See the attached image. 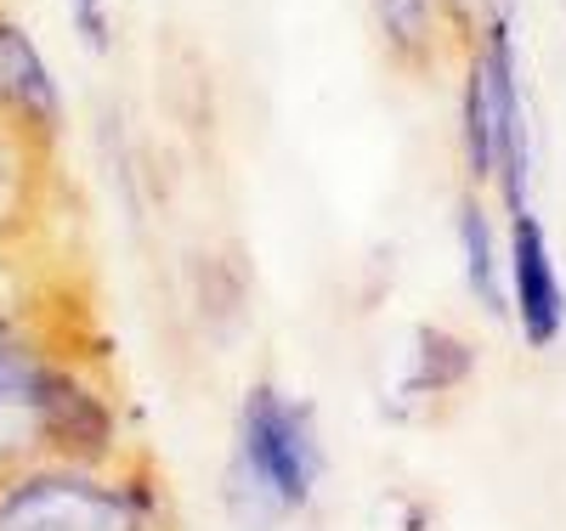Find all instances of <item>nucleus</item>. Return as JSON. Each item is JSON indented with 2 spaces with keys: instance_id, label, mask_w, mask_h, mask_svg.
Wrapping results in <instances>:
<instances>
[{
  "instance_id": "f257e3e1",
  "label": "nucleus",
  "mask_w": 566,
  "mask_h": 531,
  "mask_svg": "<svg viewBox=\"0 0 566 531\" xmlns=\"http://www.w3.org/2000/svg\"><path fill=\"white\" fill-rule=\"evenodd\" d=\"M317 480H323V442L312 407L272 391V384L244 391L239 447L227 464V509L239 531H272L277 520H290L295 509L312 503Z\"/></svg>"
},
{
  "instance_id": "f03ea898",
  "label": "nucleus",
  "mask_w": 566,
  "mask_h": 531,
  "mask_svg": "<svg viewBox=\"0 0 566 531\" xmlns=\"http://www.w3.org/2000/svg\"><path fill=\"white\" fill-rule=\"evenodd\" d=\"M0 531H154V509L125 480L40 458L0 475Z\"/></svg>"
},
{
  "instance_id": "7ed1b4c3",
  "label": "nucleus",
  "mask_w": 566,
  "mask_h": 531,
  "mask_svg": "<svg viewBox=\"0 0 566 531\" xmlns=\"http://www.w3.org/2000/svg\"><path fill=\"white\" fill-rule=\"evenodd\" d=\"M108 453H114V407L103 402V391H91L69 362L45 357V373H40V458L97 469Z\"/></svg>"
},
{
  "instance_id": "20e7f679",
  "label": "nucleus",
  "mask_w": 566,
  "mask_h": 531,
  "mask_svg": "<svg viewBox=\"0 0 566 531\" xmlns=\"http://www.w3.org/2000/svg\"><path fill=\"white\" fill-rule=\"evenodd\" d=\"M504 295L522 322V340L533 351H549L566 333V283L555 272L549 232L533 210L510 215V261H504Z\"/></svg>"
},
{
  "instance_id": "39448f33",
  "label": "nucleus",
  "mask_w": 566,
  "mask_h": 531,
  "mask_svg": "<svg viewBox=\"0 0 566 531\" xmlns=\"http://www.w3.org/2000/svg\"><path fill=\"white\" fill-rule=\"evenodd\" d=\"M0 125L29 136L34 148H52L63 130V91L29 29L7 12H0Z\"/></svg>"
},
{
  "instance_id": "423d86ee",
  "label": "nucleus",
  "mask_w": 566,
  "mask_h": 531,
  "mask_svg": "<svg viewBox=\"0 0 566 531\" xmlns=\"http://www.w3.org/2000/svg\"><path fill=\"white\" fill-rule=\"evenodd\" d=\"M40 373L45 357L0 317V475L40 464Z\"/></svg>"
},
{
  "instance_id": "0eeeda50",
  "label": "nucleus",
  "mask_w": 566,
  "mask_h": 531,
  "mask_svg": "<svg viewBox=\"0 0 566 531\" xmlns=\"http://www.w3.org/2000/svg\"><path fill=\"white\" fill-rule=\"evenodd\" d=\"M459 249H464V283L476 306L488 317H504L510 311V295H504V261H499V244H493V221L476 199L459 204Z\"/></svg>"
},
{
  "instance_id": "6e6552de",
  "label": "nucleus",
  "mask_w": 566,
  "mask_h": 531,
  "mask_svg": "<svg viewBox=\"0 0 566 531\" xmlns=\"http://www.w3.org/2000/svg\"><path fill=\"white\" fill-rule=\"evenodd\" d=\"M437 18H442V0H374L380 40L391 45V57L408 63V68H431L437 63Z\"/></svg>"
},
{
  "instance_id": "1a4fd4ad",
  "label": "nucleus",
  "mask_w": 566,
  "mask_h": 531,
  "mask_svg": "<svg viewBox=\"0 0 566 531\" xmlns=\"http://www.w3.org/2000/svg\"><path fill=\"white\" fill-rule=\"evenodd\" d=\"M45 148H34L29 136L0 125V237L23 232L29 210H34V164Z\"/></svg>"
},
{
  "instance_id": "9d476101",
  "label": "nucleus",
  "mask_w": 566,
  "mask_h": 531,
  "mask_svg": "<svg viewBox=\"0 0 566 531\" xmlns=\"http://www.w3.org/2000/svg\"><path fill=\"white\" fill-rule=\"evenodd\" d=\"M459 119H464V170H470V181H493V164H499V130H493L488 74H482L476 57H470V68H464V103H459Z\"/></svg>"
},
{
  "instance_id": "9b49d317",
  "label": "nucleus",
  "mask_w": 566,
  "mask_h": 531,
  "mask_svg": "<svg viewBox=\"0 0 566 531\" xmlns=\"http://www.w3.org/2000/svg\"><path fill=\"white\" fill-rule=\"evenodd\" d=\"M470 346L453 340L448 328H419V351H413V391H459V384L470 379Z\"/></svg>"
},
{
  "instance_id": "f8f14e48",
  "label": "nucleus",
  "mask_w": 566,
  "mask_h": 531,
  "mask_svg": "<svg viewBox=\"0 0 566 531\" xmlns=\"http://www.w3.org/2000/svg\"><path fill=\"white\" fill-rule=\"evenodd\" d=\"M69 18H74V29H80V40L91 45V52H108L114 45V23H108V0H69Z\"/></svg>"
}]
</instances>
